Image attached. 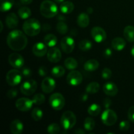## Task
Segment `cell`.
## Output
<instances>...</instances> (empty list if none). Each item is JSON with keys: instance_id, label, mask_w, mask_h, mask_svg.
Returning <instances> with one entry per match:
<instances>
[{"instance_id": "6da1fadb", "label": "cell", "mask_w": 134, "mask_h": 134, "mask_svg": "<svg viewBox=\"0 0 134 134\" xmlns=\"http://www.w3.org/2000/svg\"><path fill=\"white\" fill-rule=\"evenodd\" d=\"M25 34L18 30L10 31L7 38V43L9 48L14 51H21L24 49L27 44V39Z\"/></svg>"}, {"instance_id": "7a4b0ae2", "label": "cell", "mask_w": 134, "mask_h": 134, "mask_svg": "<svg viewBox=\"0 0 134 134\" xmlns=\"http://www.w3.org/2000/svg\"><path fill=\"white\" fill-rule=\"evenodd\" d=\"M23 31L28 36H36L41 30V25L40 22L35 18H30L26 20L24 23Z\"/></svg>"}, {"instance_id": "3957f363", "label": "cell", "mask_w": 134, "mask_h": 134, "mask_svg": "<svg viewBox=\"0 0 134 134\" xmlns=\"http://www.w3.org/2000/svg\"><path fill=\"white\" fill-rule=\"evenodd\" d=\"M40 12L44 17L51 18L57 15L58 10L55 3L50 0H44L40 5Z\"/></svg>"}, {"instance_id": "277c9868", "label": "cell", "mask_w": 134, "mask_h": 134, "mask_svg": "<svg viewBox=\"0 0 134 134\" xmlns=\"http://www.w3.org/2000/svg\"><path fill=\"white\" fill-rule=\"evenodd\" d=\"M77 118L75 115L71 111H66L62 114L60 120L62 126L65 130H70L75 125Z\"/></svg>"}, {"instance_id": "5b68a950", "label": "cell", "mask_w": 134, "mask_h": 134, "mask_svg": "<svg viewBox=\"0 0 134 134\" xmlns=\"http://www.w3.org/2000/svg\"><path fill=\"white\" fill-rule=\"evenodd\" d=\"M22 79V74L17 69H11L7 73L6 81L10 86H14L20 83Z\"/></svg>"}, {"instance_id": "8992f818", "label": "cell", "mask_w": 134, "mask_h": 134, "mask_svg": "<svg viewBox=\"0 0 134 134\" xmlns=\"http://www.w3.org/2000/svg\"><path fill=\"white\" fill-rule=\"evenodd\" d=\"M65 99L60 93H54L49 98V103L52 109L56 111L62 109L65 105Z\"/></svg>"}, {"instance_id": "52a82bcc", "label": "cell", "mask_w": 134, "mask_h": 134, "mask_svg": "<svg viewBox=\"0 0 134 134\" xmlns=\"http://www.w3.org/2000/svg\"><path fill=\"white\" fill-rule=\"evenodd\" d=\"M37 83L34 79H30L25 81L20 86V91L26 96H31L36 91Z\"/></svg>"}, {"instance_id": "ba28073f", "label": "cell", "mask_w": 134, "mask_h": 134, "mask_svg": "<svg viewBox=\"0 0 134 134\" xmlns=\"http://www.w3.org/2000/svg\"><path fill=\"white\" fill-rule=\"evenodd\" d=\"M102 122L106 126H113L117 121V115L116 113L109 109H106L102 115Z\"/></svg>"}, {"instance_id": "9c48e42d", "label": "cell", "mask_w": 134, "mask_h": 134, "mask_svg": "<svg viewBox=\"0 0 134 134\" xmlns=\"http://www.w3.org/2000/svg\"><path fill=\"white\" fill-rule=\"evenodd\" d=\"M60 45L62 51L65 53L69 54L73 52L75 48L74 39L70 36H65L62 39Z\"/></svg>"}, {"instance_id": "30bf717a", "label": "cell", "mask_w": 134, "mask_h": 134, "mask_svg": "<svg viewBox=\"0 0 134 134\" xmlns=\"http://www.w3.org/2000/svg\"><path fill=\"white\" fill-rule=\"evenodd\" d=\"M82 75L78 71H72L67 76V82L71 86H77L82 81Z\"/></svg>"}, {"instance_id": "8fae6325", "label": "cell", "mask_w": 134, "mask_h": 134, "mask_svg": "<svg viewBox=\"0 0 134 134\" xmlns=\"http://www.w3.org/2000/svg\"><path fill=\"white\" fill-rule=\"evenodd\" d=\"M91 35L93 39L97 43L104 41L107 37V34L103 28L100 27H94L91 30Z\"/></svg>"}, {"instance_id": "7c38bea8", "label": "cell", "mask_w": 134, "mask_h": 134, "mask_svg": "<svg viewBox=\"0 0 134 134\" xmlns=\"http://www.w3.org/2000/svg\"><path fill=\"white\" fill-rule=\"evenodd\" d=\"M33 104H34V102H33L32 99L26 98H22L17 99L15 105L17 109H18L19 111H27L31 109Z\"/></svg>"}, {"instance_id": "4fadbf2b", "label": "cell", "mask_w": 134, "mask_h": 134, "mask_svg": "<svg viewBox=\"0 0 134 134\" xmlns=\"http://www.w3.org/2000/svg\"><path fill=\"white\" fill-rule=\"evenodd\" d=\"M9 62L12 67L19 69L24 64V59L20 54L12 53L9 56Z\"/></svg>"}, {"instance_id": "5bb4252c", "label": "cell", "mask_w": 134, "mask_h": 134, "mask_svg": "<svg viewBox=\"0 0 134 134\" xmlns=\"http://www.w3.org/2000/svg\"><path fill=\"white\" fill-rule=\"evenodd\" d=\"M56 87V82L51 77H46L43 79L41 83V89L43 92L50 94L54 90Z\"/></svg>"}, {"instance_id": "9a60e30c", "label": "cell", "mask_w": 134, "mask_h": 134, "mask_svg": "<svg viewBox=\"0 0 134 134\" xmlns=\"http://www.w3.org/2000/svg\"><path fill=\"white\" fill-rule=\"evenodd\" d=\"M47 58L51 62L57 63L62 58V53L58 48L52 47L47 52Z\"/></svg>"}, {"instance_id": "2e32d148", "label": "cell", "mask_w": 134, "mask_h": 134, "mask_svg": "<svg viewBox=\"0 0 134 134\" xmlns=\"http://www.w3.org/2000/svg\"><path fill=\"white\" fill-rule=\"evenodd\" d=\"M33 53L38 57H43L47 53V47L45 43L38 42L33 47Z\"/></svg>"}, {"instance_id": "e0dca14e", "label": "cell", "mask_w": 134, "mask_h": 134, "mask_svg": "<svg viewBox=\"0 0 134 134\" xmlns=\"http://www.w3.org/2000/svg\"><path fill=\"white\" fill-rule=\"evenodd\" d=\"M103 90L105 94L109 96H115L119 92L117 86L112 82H106L103 85Z\"/></svg>"}, {"instance_id": "ac0fdd59", "label": "cell", "mask_w": 134, "mask_h": 134, "mask_svg": "<svg viewBox=\"0 0 134 134\" xmlns=\"http://www.w3.org/2000/svg\"><path fill=\"white\" fill-rule=\"evenodd\" d=\"M24 125L18 119L13 120L10 124V130L13 134H20L23 132Z\"/></svg>"}, {"instance_id": "d6986e66", "label": "cell", "mask_w": 134, "mask_h": 134, "mask_svg": "<svg viewBox=\"0 0 134 134\" xmlns=\"http://www.w3.org/2000/svg\"><path fill=\"white\" fill-rule=\"evenodd\" d=\"M6 25L9 28L14 29L18 26V18L16 14L14 13H9L6 17L5 19Z\"/></svg>"}, {"instance_id": "ffe728a7", "label": "cell", "mask_w": 134, "mask_h": 134, "mask_svg": "<svg viewBox=\"0 0 134 134\" xmlns=\"http://www.w3.org/2000/svg\"><path fill=\"white\" fill-rule=\"evenodd\" d=\"M126 45V41L123 38L121 37H116L113 39L111 42V46L113 48L115 51H121L125 48Z\"/></svg>"}, {"instance_id": "44dd1931", "label": "cell", "mask_w": 134, "mask_h": 134, "mask_svg": "<svg viewBox=\"0 0 134 134\" xmlns=\"http://www.w3.org/2000/svg\"><path fill=\"white\" fill-rule=\"evenodd\" d=\"M90 23V18L87 13H82L77 17V24L81 27H86Z\"/></svg>"}, {"instance_id": "7402d4cb", "label": "cell", "mask_w": 134, "mask_h": 134, "mask_svg": "<svg viewBox=\"0 0 134 134\" xmlns=\"http://www.w3.org/2000/svg\"><path fill=\"white\" fill-rule=\"evenodd\" d=\"M99 64L98 62V60H94V59H92V60H89L86 61L84 65V68L87 71H96L98 68H99Z\"/></svg>"}, {"instance_id": "603a6c76", "label": "cell", "mask_w": 134, "mask_h": 134, "mask_svg": "<svg viewBox=\"0 0 134 134\" xmlns=\"http://www.w3.org/2000/svg\"><path fill=\"white\" fill-rule=\"evenodd\" d=\"M74 4L71 1H64L60 5V10L64 14H70L74 10Z\"/></svg>"}, {"instance_id": "cb8c5ba5", "label": "cell", "mask_w": 134, "mask_h": 134, "mask_svg": "<svg viewBox=\"0 0 134 134\" xmlns=\"http://www.w3.org/2000/svg\"><path fill=\"white\" fill-rule=\"evenodd\" d=\"M124 36L129 42H134V27L128 26L124 30Z\"/></svg>"}, {"instance_id": "d4e9b609", "label": "cell", "mask_w": 134, "mask_h": 134, "mask_svg": "<svg viewBox=\"0 0 134 134\" xmlns=\"http://www.w3.org/2000/svg\"><path fill=\"white\" fill-rule=\"evenodd\" d=\"M14 0H0V10L1 12H7L14 5Z\"/></svg>"}, {"instance_id": "484cf974", "label": "cell", "mask_w": 134, "mask_h": 134, "mask_svg": "<svg viewBox=\"0 0 134 134\" xmlns=\"http://www.w3.org/2000/svg\"><path fill=\"white\" fill-rule=\"evenodd\" d=\"M44 42L48 47H53L57 44L58 39L54 34H48L44 37Z\"/></svg>"}, {"instance_id": "4316f807", "label": "cell", "mask_w": 134, "mask_h": 134, "mask_svg": "<svg viewBox=\"0 0 134 134\" xmlns=\"http://www.w3.org/2000/svg\"><path fill=\"white\" fill-rule=\"evenodd\" d=\"M100 85L97 82H92L87 85L86 88V92L88 94H96L99 91Z\"/></svg>"}, {"instance_id": "83f0119b", "label": "cell", "mask_w": 134, "mask_h": 134, "mask_svg": "<svg viewBox=\"0 0 134 134\" xmlns=\"http://www.w3.org/2000/svg\"><path fill=\"white\" fill-rule=\"evenodd\" d=\"M101 107L97 103H93L90 105L88 109V113L90 115L92 116H96L100 113Z\"/></svg>"}, {"instance_id": "f1b7e54d", "label": "cell", "mask_w": 134, "mask_h": 134, "mask_svg": "<svg viewBox=\"0 0 134 134\" xmlns=\"http://www.w3.org/2000/svg\"><path fill=\"white\" fill-rule=\"evenodd\" d=\"M64 65L68 69H75L78 66V63L73 58H68L64 62Z\"/></svg>"}, {"instance_id": "f546056e", "label": "cell", "mask_w": 134, "mask_h": 134, "mask_svg": "<svg viewBox=\"0 0 134 134\" xmlns=\"http://www.w3.org/2000/svg\"><path fill=\"white\" fill-rule=\"evenodd\" d=\"M18 15L22 19H27L31 16V11L27 7H22L20 8L18 11Z\"/></svg>"}, {"instance_id": "4dcf8cb0", "label": "cell", "mask_w": 134, "mask_h": 134, "mask_svg": "<svg viewBox=\"0 0 134 134\" xmlns=\"http://www.w3.org/2000/svg\"><path fill=\"white\" fill-rule=\"evenodd\" d=\"M65 69L61 65L54 66L51 70V73L55 77H61L65 74Z\"/></svg>"}, {"instance_id": "1f68e13d", "label": "cell", "mask_w": 134, "mask_h": 134, "mask_svg": "<svg viewBox=\"0 0 134 134\" xmlns=\"http://www.w3.org/2000/svg\"><path fill=\"white\" fill-rule=\"evenodd\" d=\"M92 47V43L90 41L88 40V39H83V40L81 41L79 44V47L80 49L82 51H88L91 49Z\"/></svg>"}, {"instance_id": "d6a6232c", "label": "cell", "mask_w": 134, "mask_h": 134, "mask_svg": "<svg viewBox=\"0 0 134 134\" xmlns=\"http://www.w3.org/2000/svg\"><path fill=\"white\" fill-rule=\"evenodd\" d=\"M43 113L41 109L36 107L32 110L31 112V117L35 121H39L43 118Z\"/></svg>"}, {"instance_id": "836d02e7", "label": "cell", "mask_w": 134, "mask_h": 134, "mask_svg": "<svg viewBox=\"0 0 134 134\" xmlns=\"http://www.w3.org/2000/svg\"><path fill=\"white\" fill-rule=\"evenodd\" d=\"M84 127L87 131H92L95 127V121L90 117H87L84 121Z\"/></svg>"}, {"instance_id": "e575fe53", "label": "cell", "mask_w": 134, "mask_h": 134, "mask_svg": "<svg viewBox=\"0 0 134 134\" xmlns=\"http://www.w3.org/2000/svg\"><path fill=\"white\" fill-rule=\"evenodd\" d=\"M56 30L58 33H60V34H66L68 31V26H67L66 24L63 21L58 22L57 24V26H56Z\"/></svg>"}, {"instance_id": "d590c367", "label": "cell", "mask_w": 134, "mask_h": 134, "mask_svg": "<svg viewBox=\"0 0 134 134\" xmlns=\"http://www.w3.org/2000/svg\"><path fill=\"white\" fill-rule=\"evenodd\" d=\"M32 101L34 102V104L39 105L43 104L45 102V97H44V96L43 94L39 93V94H35L33 97Z\"/></svg>"}, {"instance_id": "8d00e7d4", "label": "cell", "mask_w": 134, "mask_h": 134, "mask_svg": "<svg viewBox=\"0 0 134 134\" xmlns=\"http://www.w3.org/2000/svg\"><path fill=\"white\" fill-rule=\"evenodd\" d=\"M47 131L50 134H57L60 132V127L56 123H52L48 126Z\"/></svg>"}, {"instance_id": "74e56055", "label": "cell", "mask_w": 134, "mask_h": 134, "mask_svg": "<svg viewBox=\"0 0 134 134\" xmlns=\"http://www.w3.org/2000/svg\"><path fill=\"white\" fill-rule=\"evenodd\" d=\"M102 77L103 79H109L112 77V71L109 68H104L102 72Z\"/></svg>"}, {"instance_id": "f35d334b", "label": "cell", "mask_w": 134, "mask_h": 134, "mask_svg": "<svg viewBox=\"0 0 134 134\" xmlns=\"http://www.w3.org/2000/svg\"><path fill=\"white\" fill-rule=\"evenodd\" d=\"M130 127V122L127 120H123L119 124V128L121 131H127Z\"/></svg>"}, {"instance_id": "ab89813d", "label": "cell", "mask_w": 134, "mask_h": 134, "mask_svg": "<svg viewBox=\"0 0 134 134\" xmlns=\"http://www.w3.org/2000/svg\"><path fill=\"white\" fill-rule=\"evenodd\" d=\"M17 95H18V91L16 89H10L7 93V96L9 99H14L15 97H16Z\"/></svg>"}, {"instance_id": "60d3db41", "label": "cell", "mask_w": 134, "mask_h": 134, "mask_svg": "<svg viewBox=\"0 0 134 134\" xmlns=\"http://www.w3.org/2000/svg\"><path fill=\"white\" fill-rule=\"evenodd\" d=\"M22 76L25 77V78H29V77H31V75H32V72H31V69H29V68H26L22 70Z\"/></svg>"}, {"instance_id": "b9f144b4", "label": "cell", "mask_w": 134, "mask_h": 134, "mask_svg": "<svg viewBox=\"0 0 134 134\" xmlns=\"http://www.w3.org/2000/svg\"><path fill=\"white\" fill-rule=\"evenodd\" d=\"M128 116L130 120L134 122V105L132 106L128 110Z\"/></svg>"}, {"instance_id": "7bdbcfd3", "label": "cell", "mask_w": 134, "mask_h": 134, "mask_svg": "<svg viewBox=\"0 0 134 134\" xmlns=\"http://www.w3.org/2000/svg\"><path fill=\"white\" fill-rule=\"evenodd\" d=\"M48 70H47V68L44 66H41L39 68V71H38V73H39V75L41 77H44L47 75V73H48Z\"/></svg>"}, {"instance_id": "ee69618b", "label": "cell", "mask_w": 134, "mask_h": 134, "mask_svg": "<svg viewBox=\"0 0 134 134\" xmlns=\"http://www.w3.org/2000/svg\"><path fill=\"white\" fill-rule=\"evenodd\" d=\"M103 105L106 109H109L111 105V100L109 98H105L103 101Z\"/></svg>"}, {"instance_id": "f6af8a7d", "label": "cell", "mask_w": 134, "mask_h": 134, "mask_svg": "<svg viewBox=\"0 0 134 134\" xmlns=\"http://www.w3.org/2000/svg\"><path fill=\"white\" fill-rule=\"evenodd\" d=\"M112 54V51H111V49H110V48H107V49L104 51V55L105 57H111Z\"/></svg>"}, {"instance_id": "bcb514c9", "label": "cell", "mask_w": 134, "mask_h": 134, "mask_svg": "<svg viewBox=\"0 0 134 134\" xmlns=\"http://www.w3.org/2000/svg\"><path fill=\"white\" fill-rule=\"evenodd\" d=\"M42 28H43V30H44V31H48V30H49L50 29H51V26H50V25L44 24H43V26H42Z\"/></svg>"}, {"instance_id": "7dc6e473", "label": "cell", "mask_w": 134, "mask_h": 134, "mask_svg": "<svg viewBox=\"0 0 134 134\" xmlns=\"http://www.w3.org/2000/svg\"><path fill=\"white\" fill-rule=\"evenodd\" d=\"M20 1L23 5H29L32 3L33 0H20Z\"/></svg>"}, {"instance_id": "c3c4849f", "label": "cell", "mask_w": 134, "mask_h": 134, "mask_svg": "<svg viewBox=\"0 0 134 134\" xmlns=\"http://www.w3.org/2000/svg\"><path fill=\"white\" fill-rule=\"evenodd\" d=\"M75 133L78 134H85V132L84 130H82L81 128H79V129H77V130L75 131Z\"/></svg>"}, {"instance_id": "681fc988", "label": "cell", "mask_w": 134, "mask_h": 134, "mask_svg": "<svg viewBox=\"0 0 134 134\" xmlns=\"http://www.w3.org/2000/svg\"><path fill=\"white\" fill-rule=\"evenodd\" d=\"M92 12H93L92 8V7L88 8V9H87L88 14H92Z\"/></svg>"}, {"instance_id": "f907efd6", "label": "cell", "mask_w": 134, "mask_h": 134, "mask_svg": "<svg viewBox=\"0 0 134 134\" xmlns=\"http://www.w3.org/2000/svg\"><path fill=\"white\" fill-rule=\"evenodd\" d=\"M54 1L57 3H62L64 2V0H54Z\"/></svg>"}, {"instance_id": "816d5d0a", "label": "cell", "mask_w": 134, "mask_h": 134, "mask_svg": "<svg viewBox=\"0 0 134 134\" xmlns=\"http://www.w3.org/2000/svg\"><path fill=\"white\" fill-rule=\"evenodd\" d=\"M131 54H132V56L134 58V45L132 47V50H131Z\"/></svg>"}, {"instance_id": "f5cc1de1", "label": "cell", "mask_w": 134, "mask_h": 134, "mask_svg": "<svg viewBox=\"0 0 134 134\" xmlns=\"http://www.w3.org/2000/svg\"><path fill=\"white\" fill-rule=\"evenodd\" d=\"M87 98H88V96L86 95V94H84V96H83V98H82V100L86 101V99H87Z\"/></svg>"}, {"instance_id": "db71d44e", "label": "cell", "mask_w": 134, "mask_h": 134, "mask_svg": "<svg viewBox=\"0 0 134 134\" xmlns=\"http://www.w3.org/2000/svg\"><path fill=\"white\" fill-rule=\"evenodd\" d=\"M0 25H1V29H0V31H2V30H3V23H2V22H1V21H0Z\"/></svg>"}]
</instances>
